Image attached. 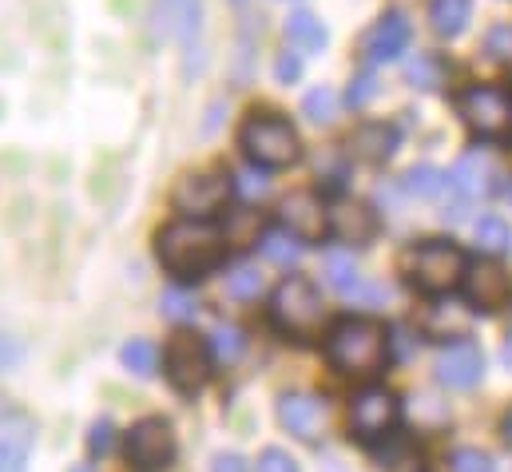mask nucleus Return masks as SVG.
<instances>
[{"label": "nucleus", "mask_w": 512, "mask_h": 472, "mask_svg": "<svg viewBox=\"0 0 512 472\" xmlns=\"http://www.w3.org/2000/svg\"><path fill=\"white\" fill-rule=\"evenodd\" d=\"M445 183H449V175H445L441 167H433V163H421V167H413V171L405 175V191H409L413 199H437V195L445 191Z\"/></svg>", "instance_id": "nucleus-26"}, {"label": "nucleus", "mask_w": 512, "mask_h": 472, "mask_svg": "<svg viewBox=\"0 0 512 472\" xmlns=\"http://www.w3.org/2000/svg\"><path fill=\"white\" fill-rule=\"evenodd\" d=\"M195 314H199L195 294H187V290H167V294H163V318H171V322H191Z\"/></svg>", "instance_id": "nucleus-33"}, {"label": "nucleus", "mask_w": 512, "mask_h": 472, "mask_svg": "<svg viewBox=\"0 0 512 472\" xmlns=\"http://www.w3.org/2000/svg\"><path fill=\"white\" fill-rule=\"evenodd\" d=\"M461 290H465V298H469V306H473V310L493 314V310L509 306L512 278L501 262H477V266H469V270H465Z\"/></svg>", "instance_id": "nucleus-11"}, {"label": "nucleus", "mask_w": 512, "mask_h": 472, "mask_svg": "<svg viewBox=\"0 0 512 472\" xmlns=\"http://www.w3.org/2000/svg\"><path fill=\"white\" fill-rule=\"evenodd\" d=\"M32 441H36V429L24 413L16 409L0 413V472H28Z\"/></svg>", "instance_id": "nucleus-15"}, {"label": "nucleus", "mask_w": 512, "mask_h": 472, "mask_svg": "<svg viewBox=\"0 0 512 472\" xmlns=\"http://www.w3.org/2000/svg\"><path fill=\"white\" fill-rule=\"evenodd\" d=\"M128 461L139 472H159L175 461V433L163 417H147L128 433Z\"/></svg>", "instance_id": "nucleus-10"}, {"label": "nucleus", "mask_w": 512, "mask_h": 472, "mask_svg": "<svg viewBox=\"0 0 512 472\" xmlns=\"http://www.w3.org/2000/svg\"><path fill=\"white\" fill-rule=\"evenodd\" d=\"M270 318L282 334H294V338H310L318 326H322V294L310 278L294 274L286 278L274 298H270Z\"/></svg>", "instance_id": "nucleus-5"}, {"label": "nucleus", "mask_w": 512, "mask_h": 472, "mask_svg": "<svg viewBox=\"0 0 512 472\" xmlns=\"http://www.w3.org/2000/svg\"><path fill=\"white\" fill-rule=\"evenodd\" d=\"M485 52H489L497 64H512V24H501V28H493V32H489Z\"/></svg>", "instance_id": "nucleus-35"}, {"label": "nucleus", "mask_w": 512, "mask_h": 472, "mask_svg": "<svg viewBox=\"0 0 512 472\" xmlns=\"http://www.w3.org/2000/svg\"><path fill=\"white\" fill-rule=\"evenodd\" d=\"M235 191H239L243 199H251V203H255V199H262V195L270 191V183H266V175H262V171H239V175H235Z\"/></svg>", "instance_id": "nucleus-37"}, {"label": "nucleus", "mask_w": 512, "mask_h": 472, "mask_svg": "<svg viewBox=\"0 0 512 472\" xmlns=\"http://www.w3.org/2000/svg\"><path fill=\"white\" fill-rule=\"evenodd\" d=\"M227 294L239 298V302L258 298V294H262V274H258V266H235V270L227 274Z\"/></svg>", "instance_id": "nucleus-31"}, {"label": "nucleus", "mask_w": 512, "mask_h": 472, "mask_svg": "<svg viewBox=\"0 0 512 472\" xmlns=\"http://www.w3.org/2000/svg\"><path fill=\"white\" fill-rule=\"evenodd\" d=\"M239 143L247 151V159L266 171H282L294 167L302 159V139L298 131L278 116H251L239 131Z\"/></svg>", "instance_id": "nucleus-4"}, {"label": "nucleus", "mask_w": 512, "mask_h": 472, "mask_svg": "<svg viewBox=\"0 0 512 472\" xmlns=\"http://www.w3.org/2000/svg\"><path fill=\"white\" fill-rule=\"evenodd\" d=\"M509 338H512V326H509Z\"/></svg>", "instance_id": "nucleus-45"}, {"label": "nucleus", "mask_w": 512, "mask_h": 472, "mask_svg": "<svg viewBox=\"0 0 512 472\" xmlns=\"http://www.w3.org/2000/svg\"><path fill=\"white\" fill-rule=\"evenodd\" d=\"M235 4H243V0H235Z\"/></svg>", "instance_id": "nucleus-46"}, {"label": "nucleus", "mask_w": 512, "mask_h": 472, "mask_svg": "<svg viewBox=\"0 0 512 472\" xmlns=\"http://www.w3.org/2000/svg\"><path fill=\"white\" fill-rule=\"evenodd\" d=\"M409 84L421 88V92L441 88V84H445V64H441L437 56H417V60L409 64Z\"/></svg>", "instance_id": "nucleus-29"}, {"label": "nucleus", "mask_w": 512, "mask_h": 472, "mask_svg": "<svg viewBox=\"0 0 512 472\" xmlns=\"http://www.w3.org/2000/svg\"><path fill=\"white\" fill-rule=\"evenodd\" d=\"M493 179H497V171H493V159L485 155V151H469L453 171H449V187L461 195V199H485L489 191H493Z\"/></svg>", "instance_id": "nucleus-18"}, {"label": "nucleus", "mask_w": 512, "mask_h": 472, "mask_svg": "<svg viewBox=\"0 0 512 472\" xmlns=\"http://www.w3.org/2000/svg\"><path fill=\"white\" fill-rule=\"evenodd\" d=\"M258 250H262V258H270L274 266H294V262L302 258V238L290 235L286 227H282V231H266V235L258 238Z\"/></svg>", "instance_id": "nucleus-23"}, {"label": "nucleus", "mask_w": 512, "mask_h": 472, "mask_svg": "<svg viewBox=\"0 0 512 472\" xmlns=\"http://www.w3.org/2000/svg\"><path fill=\"white\" fill-rule=\"evenodd\" d=\"M405 48H409V20H405L401 12H385L382 20L366 32V40H362L366 64H389V60H397Z\"/></svg>", "instance_id": "nucleus-16"}, {"label": "nucleus", "mask_w": 512, "mask_h": 472, "mask_svg": "<svg viewBox=\"0 0 512 472\" xmlns=\"http://www.w3.org/2000/svg\"><path fill=\"white\" fill-rule=\"evenodd\" d=\"M505 441H509V445H512V417H509V421H505Z\"/></svg>", "instance_id": "nucleus-42"}, {"label": "nucleus", "mask_w": 512, "mask_h": 472, "mask_svg": "<svg viewBox=\"0 0 512 472\" xmlns=\"http://www.w3.org/2000/svg\"><path fill=\"white\" fill-rule=\"evenodd\" d=\"M163 369H167V381L179 389V393H199L207 381H211V369H215V354H211V342L199 338V334H175L167 342V354H163Z\"/></svg>", "instance_id": "nucleus-6"}, {"label": "nucleus", "mask_w": 512, "mask_h": 472, "mask_svg": "<svg viewBox=\"0 0 512 472\" xmlns=\"http://www.w3.org/2000/svg\"><path fill=\"white\" fill-rule=\"evenodd\" d=\"M211 472H247V461L235 457V453H219L215 465H211Z\"/></svg>", "instance_id": "nucleus-41"}, {"label": "nucleus", "mask_w": 512, "mask_h": 472, "mask_svg": "<svg viewBox=\"0 0 512 472\" xmlns=\"http://www.w3.org/2000/svg\"><path fill=\"white\" fill-rule=\"evenodd\" d=\"M302 112H306L310 123H334V116H338V96H334V88H314V92H306Z\"/></svg>", "instance_id": "nucleus-30"}, {"label": "nucleus", "mask_w": 512, "mask_h": 472, "mask_svg": "<svg viewBox=\"0 0 512 472\" xmlns=\"http://www.w3.org/2000/svg\"><path fill=\"white\" fill-rule=\"evenodd\" d=\"M469 16H473V0H433V4H429V24H433V32L445 36V40L461 36L465 24H469Z\"/></svg>", "instance_id": "nucleus-21"}, {"label": "nucleus", "mask_w": 512, "mask_h": 472, "mask_svg": "<svg viewBox=\"0 0 512 472\" xmlns=\"http://www.w3.org/2000/svg\"><path fill=\"white\" fill-rule=\"evenodd\" d=\"M330 235H338L350 246H366L378 235V215L358 199H342L330 207Z\"/></svg>", "instance_id": "nucleus-17"}, {"label": "nucleus", "mask_w": 512, "mask_h": 472, "mask_svg": "<svg viewBox=\"0 0 512 472\" xmlns=\"http://www.w3.org/2000/svg\"><path fill=\"white\" fill-rule=\"evenodd\" d=\"M397 151V127L393 123H362L354 135H350V155L358 163H370L378 167L385 159H393Z\"/></svg>", "instance_id": "nucleus-19"}, {"label": "nucleus", "mask_w": 512, "mask_h": 472, "mask_svg": "<svg viewBox=\"0 0 512 472\" xmlns=\"http://www.w3.org/2000/svg\"><path fill=\"white\" fill-rule=\"evenodd\" d=\"M473 235H477V250L481 254H489V258H501V254H509L512 250V231L505 219H497V215H485L477 227H473Z\"/></svg>", "instance_id": "nucleus-24"}, {"label": "nucleus", "mask_w": 512, "mask_h": 472, "mask_svg": "<svg viewBox=\"0 0 512 472\" xmlns=\"http://www.w3.org/2000/svg\"><path fill=\"white\" fill-rule=\"evenodd\" d=\"M326 357L334 361L338 373L346 377H378L389 361V334L374 318H346L330 330L326 338Z\"/></svg>", "instance_id": "nucleus-2"}, {"label": "nucleus", "mask_w": 512, "mask_h": 472, "mask_svg": "<svg viewBox=\"0 0 512 472\" xmlns=\"http://www.w3.org/2000/svg\"><path fill=\"white\" fill-rule=\"evenodd\" d=\"M223 250H227V238H223V231H219L215 223H207V219H187V215L175 219L171 227H163L159 238H155L159 262H163L171 274H179V278H203L207 270L219 266Z\"/></svg>", "instance_id": "nucleus-1"}, {"label": "nucleus", "mask_w": 512, "mask_h": 472, "mask_svg": "<svg viewBox=\"0 0 512 472\" xmlns=\"http://www.w3.org/2000/svg\"><path fill=\"white\" fill-rule=\"evenodd\" d=\"M481 373H485V357L477 350V342L457 338V342L441 346V354H437V381L445 389H473L481 381Z\"/></svg>", "instance_id": "nucleus-12"}, {"label": "nucleus", "mask_w": 512, "mask_h": 472, "mask_svg": "<svg viewBox=\"0 0 512 472\" xmlns=\"http://www.w3.org/2000/svg\"><path fill=\"white\" fill-rule=\"evenodd\" d=\"M124 365H128L135 377H151L155 373V365H159V350L151 346V342H143V338H135L124 346Z\"/></svg>", "instance_id": "nucleus-32"}, {"label": "nucleus", "mask_w": 512, "mask_h": 472, "mask_svg": "<svg viewBox=\"0 0 512 472\" xmlns=\"http://www.w3.org/2000/svg\"><path fill=\"white\" fill-rule=\"evenodd\" d=\"M397 421H401V401H397L389 389H382V385H366V389L354 397V405H350V429H354V437H362V441L389 437Z\"/></svg>", "instance_id": "nucleus-8"}, {"label": "nucleus", "mask_w": 512, "mask_h": 472, "mask_svg": "<svg viewBox=\"0 0 512 472\" xmlns=\"http://www.w3.org/2000/svg\"><path fill=\"white\" fill-rule=\"evenodd\" d=\"M159 16H163V32L191 52L203 28V0H159Z\"/></svg>", "instance_id": "nucleus-20"}, {"label": "nucleus", "mask_w": 512, "mask_h": 472, "mask_svg": "<svg viewBox=\"0 0 512 472\" xmlns=\"http://www.w3.org/2000/svg\"><path fill=\"white\" fill-rule=\"evenodd\" d=\"M509 203H512V183H509Z\"/></svg>", "instance_id": "nucleus-44"}, {"label": "nucleus", "mask_w": 512, "mask_h": 472, "mask_svg": "<svg viewBox=\"0 0 512 472\" xmlns=\"http://www.w3.org/2000/svg\"><path fill=\"white\" fill-rule=\"evenodd\" d=\"M465 270L469 258L461 254V246L441 238H429L405 254V274L421 294H453L465 282Z\"/></svg>", "instance_id": "nucleus-3"}, {"label": "nucleus", "mask_w": 512, "mask_h": 472, "mask_svg": "<svg viewBox=\"0 0 512 472\" xmlns=\"http://www.w3.org/2000/svg\"><path fill=\"white\" fill-rule=\"evenodd\" d=\"M211 354H215V361H223V365H235L239 357L247 354V334L239 326H219L211 334Z\"/></svg>", "instance_id": "nucleus-27"}, {"label": "nucleus", "mask_w": 512, "mask_h": 472, "mask_svg": "<svg viewBox=\"0 0 512 472\" xmlns=\"http://www.w3.org/2000/svg\"><path fill=\"white\" fill-rule=\"evenodd\" d=\"M282 227L302 242H318V238L330 235V207L314 191H294L282 203Z\"/></svg>", "instance_id": "nucleus-14"}, {"label": "nucleus", "mask_w": 512, "mask_h": 472, "mask_svg": "<svg viewBox=\"0 0 512 472\" xmlns=\"http://www.w3.org/2000/svg\"><path fill=\"white\" fill-rule=\"evenodd\" d=\"M374 96H378V80H374V72H362V76L350 84V96H346V100H350V108H366Z\"/></svg>", "instance_id": "nucleus-38"}, {"label": "nucleus", "mask_w": 512, "mask_h": 472, "mask_svg": "<svg viewBox=\"0 0 512 472\" xmlns=\"http://www.w3.org/2000/svg\"><path fill=\"white\" fill-rule=\"evenodd\" d=\"M72 472H92V469H88V465H80V469H72Z\"/></svg>", "instance_id": "nucleus-43"}, {"label": "nucleus", "mask_w": 512, "mask_h": 472, "mask_svg": "<svg viewBox=\"0 0 512 472\" xmlns=\"http://www.w3.org/2000/svg\"><path fill=\"white\" fill-rule=\"evenodd\" d=\"M449 472H493V457L481 449H457L449 457Z\"/></svg>", "instance_id": "nucleus-34"}, {"label": "nucleus", "mask_w": 512, "mask_h": 472, "mask_svg": "<svg viewBox=\"0 0 512 472\" xmlns=\"http://www.w3.org/2000/svg\"><path fill=\"white\" fill-rule=\"evenodd\" d=\"M326 278H330V286H334L338 294H354L358 282H362L354 254H346V250H330V254H326Z\"/></svg>", "instance_id": "nucleus-25"}, {"label": "nucleus", "mask_w": 512, "mask_h": 472, "mask_svg": "<svg viewBox=\"0 0 512 472\" xmlns=\"http://www.w3.org/2000/svg\"><path fill=\"white\" fill-rule=\"evenodd\" d=\"M231 187H235V183H231L227 175H215V171L187 175V179H179V187L171 191V203H175V211L187 215V219H211V215L227 203Z\"/></svg>", "instance_id": "nucleus-9"}, {"label": "nucleus", "mask_w": 512, "mask_h": 472, "mask_svg": "<svg viewBox=\"0 0 512 472\" xmlns=\"http://www.w3.org/2000/svg\"><path fill=\"white\" fill-rule=\"evenodd\" d=\"M258 231H262L258 211H231L223 223V238L231 246H251V242H258Z\"/></svg>", "instance_id": "nucleus-28"}, {"label": "nucleus", "mask_w": 512, "mask_h": 472, "mask_svg": "<svg viewBox=\"0 0 512 472\" xmlns=\"http://www.w3.org/2000/svg\"><path fill=\"white\" fill-rule=\"evenodd\" d=\"M274 76H278V84H294V80L302 76V60L290 56V52H282L278 64H274Z\"/></svg>", "instance_id": "nucleus-40"}, {"label": "nucleus", "mask_w": 512, "mask_h": 472, "mask_svg": "<svg viewBox=\"0 0 512 472\" xmlns=\"http://www.w3.org/2000/svg\"><path fill=\"white\" fill-rule=\"evenodd\" d=\"M286 40L298 48V52H322L326 48V28H322V20L318 16H310V12H294L290 20H286Z\"/></svg>", "instance_id": "nucleus-22"}, {"label": "nucleus", "mask_w": 512, "mask_h": 472, "mask_svg": "<svg viewBox=\"0 0 512 472\" xmlns=\"http://www.w3.org/2000/svg\"><path fill=\"white\" fill-rule=\"evenodd\" d=\"M112 445H116V425H112V421H96L92 433H88V449H92V457H108Z\"/></svg>", "instance_id": "nucleus-36"}, {"label": "nucleus", "mask_w": 512, "mask_h": 472, "mask_svg": "<svg viewBox=\"0 0 512 472\" xmlns=\"http://www.w3.org/2000/svg\"><path fill=\"white\" fill-rule=\"evenodd\" d=\"M278 421H282V429H286L290 437L314 445V441L326 433V405H322V397H314V393H286V397L278 401Z\"/></svg>", "instance_id": "nucleus-13"}, {"label": "nucleus", "mask_w": 512, "mask_h": 472, "mask_svg": "<svg viewBox=\"0 0 512 472\" xmlns=\"http://www.w3.org/2000/svg\"><path fill=\"white\" fill-rule=\"evenodd\" d=\"M457 112L465 119V127L481 139H501L512 127V96L505 88L493 84H477L469 92L457 96Z\"/></svg>", "instance_id": "nucleus-7"}, {"label": "nucleus", "mask_w": 512, "mask_h": 472, "mask_svg": "<svg viewBox=\"0 0 512 472\" xmlns=\"http://www.w3.org/2000/svg\"><path fill=\"white\" fill-rule=\"evenodd\" d=\"M258 472H298V461L290 453H282V449H266L258 457Z\"/></svg>", "instance_id": "nucleus-39"}]
</instances>
